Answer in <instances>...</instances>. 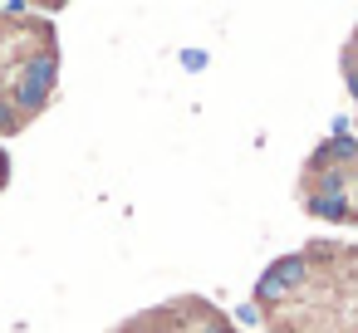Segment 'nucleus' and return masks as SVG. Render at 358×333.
Returning <instances> with one entry per match:
<instances>
[{"label": "nucleus", "instance_id": "obj_2", "mask_svg": "<svg viewBox=\"0 0 358 333\" xmlns=\"http://www.w3.org/2000/svg\"><path fill=\"white\" fill-rule=\"evenodd\" d=\"M59 89V35L50 20L0 6V138L30 128Z\"/></svg>", "mask_w": 358, "mask_h": 333}, {"label": "nucleus", "instance_id": "obj_5", "mask_svg": "<svg viewBox=\"0 0 358 333\" xmlns=\"http://www.w3.org/2000/svg\"><path fill=\"white\" fill-rule=\"evenodd\" d=\"M338 64H343V79H348V89H353V98H358V30L348 35V45H343V54H338Z\"/></svg>", "mask_w": 358, "mask_h": 333}, {"label": "nucleus", "instance_id": "obj_1", "mask_svg": "<svg viewBox=\"0 0 358 333\" xmlns=\"http://www.w3.org/2000/svg\"><path fill=\"white\" fill-rule=\"evenodd\" d=\"M270 333H358V245L309 240L280 255L255 284Z\"/></svg>", "mask_w": 358, "mask_h": 333}, {"label": "nucleus", "instance_id": "obj_4", "mask_svg": "<svg viewBox=\"0 0 358 333\" xmlns=\"http://www.w3.org/2000/svg\"><path fill=\"white\" fill-rule=\"evenodd\" d=\"M113 333H241V328L211 299L182 294V299H167V304H152V309L123 318Z\"/></svg>", "mask_w": 358, "mask_h": 333}, {"label": "nucleus", "instance_id": "obj_3", "mask_svg": "<svg viewBox=\"0 0 358 333\" xmlns=\"http://www.w3.org/2000/svg\"><path fill=\"white\" fill-rule=\"evenodd\" d=\"M299 206L319 221L358 225V142H319L299 167Z\"/></svg>", "mask_w": 358, "mask_h": 333}]
</instances>
